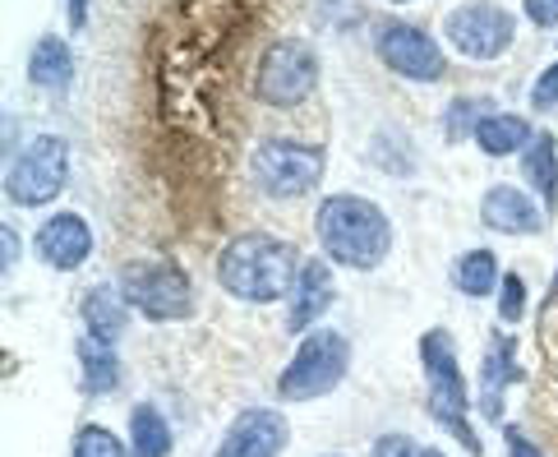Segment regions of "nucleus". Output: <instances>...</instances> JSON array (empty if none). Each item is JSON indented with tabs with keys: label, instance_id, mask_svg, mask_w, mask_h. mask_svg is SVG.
Listing matches in <instances>:
<instances>
[{
	"label": "nucleus",
	"instance_id": "1",
	"mask_svg": "<svg viewBox=\"0 0 558 457\" xmlns=\"http://www.w3.org/2000/svg\"><path fill=\"white\" fill-rule=\"evenodd\" d=\"M301 264H305L301 250L282 241V236L245 231V236H231L222 254H217V282L245 305H272L295 291Z\"/></svg>",
	"mask_w": 558,
	"mask_h": 457
},
{
	"label": "nucleus",
	"instance_id": "2",
	"mask_svg": "<svg viewBox=\"0 0 558 457\" xmlns=\"http://www.w3.org/2000/svg\"><path fill=\"white\" fill-rule=\"evenodd\" d=\"M314 231L328 264L351 273H374L392 250L388 213L365 194H328L314 213Z\"/></svg>",
	"mask_w": 558,
	"mask_h": 457
},
{
	"label": "nucleus",
	"instance_id": "3",
	"mask_svg": "<svg viewBox=\"0 0 558 457\" xmlns=\"http://www.w3.org/2000/svg\"><path fill=\"white\" fill-rule=\"evenodd\" d=\"M421 365H425V380H429V416L471 457H481L485 444H481V434H475V425H471V388L462 380V365H457V347H452L448 328H429L421 337Z\"/></svg>",
	"mask_w": 558,
	"mask_h": 457
},
{
	"label": "nucleus",
	"instance_id": "4",
	"mask_svg": "<svg viewBox=\"0 0 558 457\" xmlns=\"http://www.w3.org/2000/svg\"><path fill=\"white\" fill-rule=\"evenodd\" d=\"M328 171V153L305 139H264L250 153V181L268 199H305Z\"/></svg>",
	"mask_w": 558,
	"mask_h": 457
},
{
	"label": "nucleus",
	"instance_id": "5",
	"mask_svg": "<svg viewBox=\"0 0 558 457\" xmlns=\"http://www.w3.org/2000/svg\"><path fill=\"white\" fill-rule=\"evenodd\" d=\"M70 144L61 134H33L5 171V199L14 208H47L65 194Z\"/></svg>",
	"mask_w": 558,
	"mask_h": 457
},
{
	"label": "nucleus",
	"instance_id": "6",
	"mask_svg": "<svg viewBox=\"0 0 558 457\" xmlns=\"http://www.w3.org/2000/svg\"><path fill=\"white\" fill-rule=\"evenodd\" d=\"M347 370H351L347 337L332 328H314L301 337L291 365L282 370V380H277V397H282V402H314V397H324L342 384Z\"/></svg>",
	"mask_w": 558,
	"mask_h": 457
},
{
	"label": "nucleus",
	"instance_id": "7",
	"mask_svg": "<svg viewBox=\"0 0 558 457\" xmlns=\"http://www.w3.org/2000/svg\"><path fill=\"white\" fill-rule=\"evenodd\" d=\"M318 88V51L301 37H282L272 43L254 65V97L264 107H277V111H291L310 103Z\"/></svg>",
	"mask_w": 558,
	"mask_h": 457
},
{
	"label": "nucleus",
	"instance_id": "8",
	"mask_svg": "<svg viewBox=\"0 0 558 457\" xmlns=\"http://www.w3.org/2000/svg\"><path fill=\"white\" fill-rule=\"evenodd\" d=\"M444 37L457 56H466V61H498V56H508L512 43H517V19L512 10L494 5V0H466V5H457L448 19H444Z\"/></svg>",
	"mask_w": 558,
	"mask_h": 457
},
{
	"label": "nucleus",
	"instance_id": "9",
	"mask_svg": "<svg viewBox=\"0 0 558 457\" xmlns=\"http://www.w3.org/2000/svg\"><path fill=\"white\" fill-rule=\"evenodd\" d=\"M121 296L130 301V310H138L153 324L185 320L190 305H194L190 277L175 264H130L121 273Z\"/></svg>",
	"mask_w": 558,
	"mask_h": 457
},
{
	"label": "nucleus",
	"instance_id": "10",
	"mask_svg": "<svg viewBox=\"0 0 558 457\" xmlns=\"http://www.w3.org/2000/svg\"><path fill=\"white\" fill-rule=\"evenodd\" d=\"M374 51L397 79H411V84H438V79L448 74V61L434 37L415 24H402V19H388V24L374 33Z\"/></svg>",
	"mask_w": 558,
	"mask_h": 457
},
{
	"label": "nucleus",
	"instance_id": "11",
	"mask_svg": "<svg viewBox=\"0 0 558 457\" xmlns=\"http://www.w3.org/2000/svg\"><path fill=\"white\" fill-rule=\"evenodd\" d=\"M291 444V421L272 407H250L231 421L227 440L217 444L213 457H282Z\"/></svg>",
	"mask_w": 558,
	"mask_h": 457
},
{
	"label": "nucleus",
	"instance_id": "12",
	"mask_svg": "<svg viewBox=\"0 0 558 457\" xmlns=\"http://www.w3.org/2000/svg\"><path fill=\"white\" fill-rule=\"evenodd\" d=\"M33 250L47 268L70 273L93 254V227L78 213H51L47 223L33 231Z\"/></svg>",
	"mask_w": 558,
	"mask_h": 457
},
{
	"label": "nucleus",
	"instance_id": "13",
	"mask_svg": "<svg viewBox=\"0 0 558 457\" xmlns=\"http://www.w3.org/2000/svg\"><path fill=\"white\" fill-rule=\"evenodd\" d=\"M481 223L498 236H535L545 227V204L517 185H489L481 199Z\"/></svg>",
	"mask_w": 558,
	"mask_h": 457
},
{
	"label": "nucleus",
	"instance_id": "14",
	"mask_svg": "<svg viewBox=\"0 0 558 457\" xmlns=\"http://www.w3.org/2000/svg\"><path fill=\"white\" fill-rule=\"evenodd\" d=\"M332 273L328 260H305L301 277H295V291H291V310H287V333H314V324L324 320V310L332 305Z\"/></svg>",
	"mask_w": 558,
	"mask_h": 457
},
{
	"label": "nucleus",
	"instance_id": "15",
	"mask_svg": "<svg viewBox=\"0 0 558 457\" xmlns=\"http://www.w3.org/2000/svg\"><path fill=\"white\" fill-rule=\"evenodd\" d=\"M512 380H517V342L498 328V333H489L485 365H481V411L489 421H504V393Z\"/></svg>",
	"mask_w": 558,
	"mask_h": 457
},
{
	"label": "nucleus",
	"instance_id": "16",
	"mask_svg": "<svg viewBox=\"0 0 558 457\" xmlns=\"http://www.w3.org/2000/svg\"><path fill=\"white\" fill-rule=\"evenodd\" d=\"M28 84L43 93H65L74 84V51L65 37L43 33L28 51Z\"/></svg>",
	"mask_w": 558,
	"mask_h": 457
},
{
	"label": "nucleus",
	"instance_id": "17",
	"mask_svg": "<svg viewBox=\"0 0 558 457\" xmlns=\"http://www.w3.org/2000/svg\"><path fill=\"white\" fill-rule=\"evenodd\" d=\"M535 139V125L517 111H489L481 130H475V148L489 153V157H512V153H526Z\"/></svg>",
	"mask_w": 558,
	"mask_h": 457
},
{
	"label": "nucleus",
	"instance_id": "18",
	"mask_svg": "<svg viewBox=\"0 0 558 457\" xmlns=\"http://www.w3.org/2000/svg\"><path fill=\"white\" fill-rule=\"evenodd\" d=\"M78 314H84V328L102 342H116L130 320V301L121 296V287H88L84 301H78Z\"/></svg>",
	"mask_w": 558,
	"mask_h": 457
},
{
	"label": "nucleus",
	"instance_id": "19",
	"mask_svg": "<svg viewBox=\"0 0 558 457\" xmlns=\"http://www.w3.org/2000/svg\"><path fill=\"white\" fill-rule=\"evenodd\" d=\"M522 171H526L535 199H541L545 213L554 217V208H558V139L549 130L531 139V148L522 153Z\"/></svg>",
	"mask_w": 558,
	"mask_h": 457
},
{
	"label": "nucleus",
	"instance_id": "20",
	"mask_svg": "<svg viewBox=\"0 0 558 457\" xmlns=\"http://www.w3.org/2000/svg\"><path fill=\"white\" fill-rule=\"evenodd\" d=\"M74 356H78V374H84V393L102 397V393H111L116 384H121V356H116V347L102 342V337L84 333L74 342Z\"/></svg>",
	"mask_w": 558,
	"mask_h": 457
},
{
	"label": "nucleus",
	"instance_id": "21",
	"mask_svg": "<svg viewBox=\"0 0 558 457\" xmlns=\"http://www.w3.org/2000/svg\"><path fill=\"white\" fill-rule=\"evenodd\" d=\"M452 287L471 296V301H485L504 287V268H498V254L494 250H466L462 260L452 264Z\"/></svg>",
	"mask_w": 558,
	"mask_h": 457
},
{
	"label": "nucleus",
	"instance_id": "22",
	"mask_svg": "<svg viewBox=\"0 0 558 457\" xmlns=\"http://www.w3.org/2000/svg\"><path fill=\"white\" fill-rule=\"evenodd\" d=\"M171 425L162 421L157 407L138 402L130 411V457H171Z\"/></svg>",
	"mask_w": 558,
	"mask_h": 457
},
{
	"label": "nucleus",
	"instance_id": "23",
	"mask_svg": "<svg viewBox=\"0 0 558 457\" xmlns=\"http://www.w3.org/2000/svg\"><path fill=\"white\" fill-rule=\"evenodd\" d=\"M541 342H545V393H541V407H545V425L554 430V448H558V324H541Z\"/></svg>",
	"mask_w": 558,
	"mask_h": 457
},
{
	"label": "nucleus",
	"instance_id": "24",
	"mask_svg": "<svg viewBox=\"0 0 558 457\" xmlns=\"http://www.w3.org/2000/svg\"><path fill=\"white\" fill-rule=\"evenodd\" d=\"M494 107L485 103V97H457V103L444 111V125H448V139H475V130H481V121L489 116Z\"/></svg>",
	"mask_w": 558,
	"mask_h": 457
},
{
	"label": "nucleus",
	"instance_id": "25",
	"mask_svg": "<svg viewBox=\"0 0 558 457\" xmlns=\"http://www.w3.org/2000/svg\"><path fill=\"white\" fill-rule=\"evenodd\" d=\"M70 457H130V448L116 440L107 425H78Z\"/></svg>",
	"mask_w": 558,
	"mask_h": 457
},
{
	"label": "nucleus",
	"instance_id": "26",
	"mask_svg": "<svg viewBox=\"0 0 558 457\" xmlns=\"http://www.w3.org/2000/svg\"><path fill=\"white\" fill-rule=\"evenodd\" d=\"M526 314V282L522 273H504V287H498V320L517 324Z\"/></svg>",
	"mask_w": 558,
	"mask_h": 457
},
{
	"label": "nucleus",
	"instance_id": "27",
	"mask_svg": "<svg viewBox=\"0 0 558 457\" xmlns=\"http://www.w3.org/2000/svg\"><path fill=\"white\" fill-rule=\"evenodd\" d=\"M369 457H425V448L411 440V434H378Z\"/></svg>",
	"mask_w": 558,
	"mask_h": 457
},
{
	"label": "nucleus",
	"instance_id": "28",
	"mask_svg": "<svg viewBox=\"0 0 558 457\" xmlns=\"http://www.w3.org/2000/svg\"><path fill=\"white\" fill-rule=\"evenodd\" d=\"M531 107H535V111H554V107H558V61H554L541 79H535V88H531Z\"/></svg>",
	"mask_w": 558,
	"mask_h": 457
},
{
	"label": "nucleus",
	"instance_id": "29",
	"mask_svg": "<svg viewBox=\"0 0 558 457\" xmlns=\"http://www.w3.org/2000/svg\"><path fill=\"white\" fill-rule=\"evenodd\" d=\"M504 444H508V457H545V448L531 444L522 425H504Z\"/></svg>",
	"mask_w": 558,
	"mask_h": 457
},
{
	"label": "nucleus",
	"instance_id": "30",
	"mask_svg": "<svg viewBox=\"0 0 558 457\" xmlns=\"http://www.w3.org/2000/svg\"><path fill=\"white\" fill-rule=\"evenodd\" d=\"M522 10L535 28H554L558 24V0H522Z\"/></svg>",
	"mask_w": 558,
	"mask_h": 457
},
{
	"label": "nucleus",
	"instance_id": "31",
	"mask_svg": "<svg viewBox=\"0 0 558 457\" xmlns=\"http://www.w3.org/2000/svg\"><path fill=\"white\" fill-rule=\"evenodd\" d=\"M0 245H5V273H14V260H19V231L5 227V231H0Z\"/></svg>",
	"mask_w": 558,
	"mask_h": 457
},
{
	"label": "nucleus",
	"instance_id": "32",
	"mask_svg": "<svg viewBox=\"0 0 558 457\" xmlns=\"http://www.w3.org/2000/svg\"><path fill=\"white\" fill-rule=\"evenodd\" d=\"M549 305H558V277H554L549 291H545V310H549Z\"/></svg>",
	"mask_w": 558,
	"mask_h": 457
},
{
	"label": "nucleus",
	"instance_id": "33",
	"mask_svg": "<svg viewBox=\"0 0 558 457\" xmlns=\"http://www.w3.org/2000/svg\"><path fill=\"white\" fill-rule=\"evenodd\" d=\"M425 457H448V453H438V448H425Z\"/></svg>",
	"mask_w": 558,
	"mask_h": 457
},
{
	"label": "nucleus",
	"instance_id": "34",
	"mask_svg": "<svg viewBox=\"0 0 558 457\" xmlns=\"http://www.w3.org/2000/svg\"><path fill=\"white\" fill-rule=\"evenodd\" d=\"M388 5H411V0H388Z\"/></svg>",
	"mask_w": 558,
	"mask_h": 457
},
{
	"label": "nucleus",
	"instance_id": "35",
	"mask_svg": "<svg viewBox=\"0 0 558 457\" xmlns=\"http://www.w3.org/2000/svg\"><path fill=\"white\" fill-rule=\"evenodd\" d=\"M328 457H342V453H328Z\"/></svg>",
	"mask_w": 558,
	"mask_h": 457
}]
</instances>
